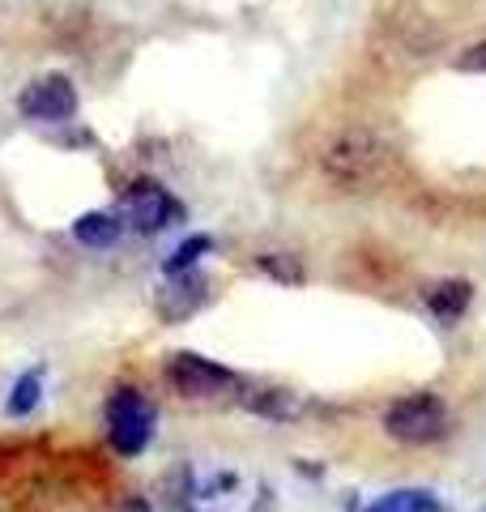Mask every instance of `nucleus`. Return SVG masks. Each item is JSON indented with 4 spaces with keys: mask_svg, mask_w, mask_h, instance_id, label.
<instances>
[{
    "mask_svg": "<svg viewBox=\"0 0 486 512\" xmlns=\"http://www.w3.org/2000/svg\"><path fill=\"white\" fill-rule=\"evenodd\" d=\"M320 171L324 180L342 192H367L388 180L393 171V146L367 124H354L346 133H337L329 146L320 150Z\"/></svg>",
    "mask_w": 486,
    "mask_h": 512,
    "instance_id": "nucleus-1",
    "label": "nucleus"
},
{
    "mask_svg": "<svg viewBox=\"0 0 486 512\" xmlns=\"http://www.w3.org/2000/svg\"><path fill=\"white\" fill-rule=\"evenodd\" d=\"M384 431L401 444H435L452 431V414L440 393H410L384 410Z\"/></svg>",
    "mask_w": 486,
    "mask_h": 512,
    "instance_id": "nucleus-2",
    "label": "nucleus"
},
{
    "mask_svg": "<svg viewBox=\"0 0 486 512\" xmlns=\"http://www.w3.org/2000/svg\"><path fill=\"white\" fill-rule=\"evenodd\" d=\"M154 406L145 402V397L133 389V384H124L107 397V436H111V448H116L120 457H141L145 448L154 440Z\"/></svg>",
    "mask_w": 486,
    "mask_h": 512,
    "instance_id": "nucleus-3",
    "label": "nucleus"
},
{
    "mask_svg": "<svg viewBox=\"0 0 486 512\" xmlns=\"http://www.w3.org/2000/svg\"><path fill=\"white\" fill-rule=\"evenodd\" d=\"M120 218H124V227H133L137 235H158L184 218V205L158 180H133L120 197Z\"/></svg>",
    "mask_w": 486,
    "mask_h": 512,
    "instance_id": "nucleus-4",
    "label": "nucleus"
},
{
    "mask_svg": "<svg viewBox=\"0 0 486 512\" xmlns=\"http://www.w3.org/2000/svg\"><path fill=\"white\" fill-rule=\"evenodd\" d=\"M167 384L175 393H184V397L209 402V397L231 393L239 380H235L231 367L205 359V355H197V350H175V355L167 359Z\"/></svg>",
    "mask_w": 486,
    "mask_h": 512,
    "instance_id": "nucleus-5",
    "label": "nucleus"
},
{
    "mask_svg": "<svg viewBox=\"0 0 486 512\" xmlns=\"http://www.w3.org/2000/svg\"><path fill=\"white\" fill-rule=\"evenodd\" d=\"M184 495H188V512H256V504H261V487L235 470L205 474Z\"/></svg>",
    "mask_w": 486,
    "mask_h": 512,
    "instance_id": "nucleus-6",
    "label": "nucleus"
},
{
    "mask_svg": "<svg viewBox=\"0 0 486 512\" xmlns=\"http://www.w3.org/2000/svg\"><path fill=\"white\" fill-rule=\"evenodd\" d=\"M18 107H22V116L35 124H69L77 116V90L64 73H47L22 90Z\"/></svg>",
    "mask_w": 486,
    "mask_h": 512,
    "instance_id": "nucleus-7",
    "label": "nucleus"
},
{
    "mask_svg": "<svg viewBox=\"0 0 486 512\" xmlns=\"http://www.w3.org/2000/svg\"><path fill=\"white\" fill-rule=\"evenodd\" d=\"M171 282L167 286H158V295H154V308H158V316L167 320V325H180V320H188L192 312L205 303V295H209V282L201 278V274H167Z\"/></svg>",
    "mask_w": 486,
    "mask_h": 512,
    "instance_id": "nucleus-8",
    "label": "nucleus"
},
{
    "mask_svg": "<svg viewBox=\"0 0 486 512\" xmlns=\"http://www.w3.org/2000/svg\"><path fill=\"white\" fill-rule=\"evenodd\" d=\"M239 406L261 414V419H273V423H290V419H299V414L307 410L303 393H295V389H243Z\"/></svg>",
    "mask_w": 486,
    "mask_h": 512,
    "instance_id": "nucleus-9",
    "label": "nucleus"
},
{
    "mask_svg": "<svg viewBox=\"0 0 486 512\" xmlns=\"http://www.w3.org/2000/svg\"><path fill=\"white\" fill-rule=\"evenodd\" d=\"M469 303H474V286H469L465 278H444L427 291V312L435 320H444V325L461 320L469 312Z\"/></svg>",
    "mask_w": 486,
    "mask_h": 512,
    "instance_id": "nucleus-10",
    "label": "nucleus"
},
{
    "mask_svg": "<svg viewBox=\"0 0 486 512\" xmlns=\"http://www.w3.org/2000/svg\"><path fill=\"white\" fill-rule=\"evenodd\" d=\"M120 231H124L120 214H107V210H90V214H81V218L73 222L77 244H86V248H107V244H116Z\"/></svg>",
    "mask_w": 486,
    "mask_h": 512,
    "instance_id": "nucleus-11",
    "label": "nucleus"
},
{
    "mask_svg": "<svg viewBox=\"0 0 486 512\" xmlns=\"http://www.w3.org/2000/svg\"><path fill=\"white\" fill-rule=\"evenodd\" d=\"M363 512H444V504L435 500L431 491L410 487V491H388L384 500H376V504L363 508Z\"/></svg>",
    "mask_w": 486,
    "mask_h": 512,
    "instance_id": "nucleus-12",
    "label": "nucleus"
},
{
    "mask_svg": "<svg viewBox=\"0 0 486 512\" xmlns=\"http://www.w3.org/2000/svg\"><path fill=\"white\" fill-rule=\"evenodd\" d=\"M39 397H43V367H35V372H26V376L13 380L5 414H9V419H22V414H30L39 406Z\"/></svg>",
    "mask_w": 486,
    "mask_h": 512,
    "instance_id": "nucleus-13",
    "label": "nucleus"
},
{
    "mask_svg": "<svg viewBox=\"0 0 486 512\" xmlns=\"http://www.w3.org/2000/svg\"><path fill=\"white\" fill-rule=\"evenodd\" d=\"M256 269L269 274L273 282H282V286H299L307 278V269L299 265V256H290V252H261V256H256Z\"/></svg>",
    "mask_w": 486,
    "mask_h": 512,
    "instance_id": "nucleus-14",
    "label": "nucleus"
},
{
    "mask_svg": "<svg viewBox=\"0 0 486 512\" xmlns=\"http://www.w3.org/2000/svg\"><path fill=\"white\" fill-rule=\"evenodd\" d=\"M209 248H214V239H209V235H192V239H184V244L167 256V261H162V269H167V274H188V269L197 265Z\"/></svg>",
    "mask_w": 486,
    "mask_h": 512,
    "instance_id": "nucleus-15",
    "label": "nucleus"
},
{
    "mask_svg": "<svg viewBox=\"0 0 486 512\" xmlns=\"http://www.w3.org/2000/svg\"><path fill=\"white\" fill-rule=\"evenodd\" d=\"M457 69H461V73H486V39H478V43L465 47V52L457 56Z\"/></svg>",
    "mask_w": 486,
    "mask_h": 512,
    "instance_id": "nucleus-16",
    "label": "nucleus"
}]
</instances>
